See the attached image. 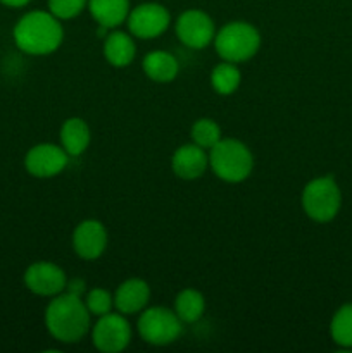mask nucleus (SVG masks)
<instances>
[{
	"mask_svg": "<svg viewBox=\"0 0 352 353\" xmlns=\"http://www.w3.org/2000/svg\"><path fill=\"white\" fill-rule=\"evenodd\" d=\"M12 40L24 54L43 57L59 50L64 41V28L50 10H31L19 17L12 30Z\"/></svg>",
	"mask_w": 352,
	"mask_h": 353,
	"instance_id": "f257e3e1",
	"label": "nucleus"
},
{
	"mask_svg": "<svg viewBox=\"0 0 352 353\" xmlns=\"http://www.w3.org/2000/svg\"><path fill=\"white\" fill-rule=\"evenodd\" d=\"M45 327L55 341L72 345L81 341L92 330V314L81 296L62 292L45 309Z\"/></svg>",
	"mask_w": 352,
	"mask_h": 353,
	"instance_id": "f03ea898",
	"label": "nucleus"
},
{
	"mask_svg": "<svg viewBox=\"0 0 352 353\" xmlns=\"http://www.w3.org/2000/svg\"><path fill=\"white\" fill-rule=\"evenodd\" d=\"M209 168L224 183H242L252 174L254 155L244 141L221 138L209 150Z\"/></svg>",
	"mask_w": 352,
	"mask_h": 353,
	"instance_id": "7ed1b4c3",
	"label": "nucleus"
},
{
	"mask_svg": "<svg viewBox=\"0 0 352 353\" xmlns=\"http://www.w3.org/2000/svg\"><path fill=\"white\" fill-rule=\"evenodd\" d=\"M214 48L223 61L240 64L254 57L261 48V33L245 21H231L216 31Z\"/></svg>",
	"mask_w": 352,
	"mask_h": 353,
	"instance_id": "20e7f679",
	"label": "nucleus"
},
{
	"mask_svg": "<svg viewBox=\"0 0 352 353\" xmlns=\"http://www.w3.org/2000/svg\"><path fill=\"white\" fill-rule=\"evenodd\" d=\"M300 203L306 216L314 223L324 224L333 221L342 207V192L333 176L311 179L304 186Z\"/></svg>",
	"mask_w": 352,
	"mask_h": 353,
	"instance_id": "39448f33",
	"label": "nucleus"
},
{
	"mask_svg": "<svg viewBox=\"0 0 352 353\" xmlns=\"http://www.w3.org/2000/svg\"><path fill=\"white\" fill-rule=\"evenodd\" d=\"M138 336L152 347H168L179 340L183 323L175 310L166 307H147L140 312L137 323Z\"/></svg>",
	"mask_w": 352,
	"mask_h": 353,
	"instance_id": "423d86ee",
	"label": "nucleus"
},
{
	"mask_svg": "<svg viewBox=\"0 0 352 353\" xmlns=\"http://www.w3.org/2000/svg\"><path fill=\"white\" fill-rule=\"evenodd\" d=\"M93 347L102 353H121L133 338V330L121 312H109L99 317L90 330Z\"/></svg>",
	"mask_w": 352,
	"mask_h": 353,
	"instance_id": "0eeeda50",
	"label": "nucleus"
},
{
	"mask_svg": "<svg viewBox=\"0 0 352 353\" xmlns=\"http://www.w3.org/2000/svg\"><path fill=\"white\" fill-rule=\"evenodd\" d=\"M128 31L140 40H152L161 37L171 24V14L161 3H140L128 14Z\"/></svg>",
	"mask_w": 352,
	"mask_h": 353,
	"instance_id": "6e6552de",
	"label": "nucleus"
},
{
	"mask_svg": "<svg viewBox=\"0 0 352 353\" xmlns=\"http://www.w3.org/2000/svg\"><path fill=\"white\" fill-rule=\"evenodd\" d=\"M176 37L185 47L202 50L214 41L216 26L207 12L200 9H188L179 14L176 21Z\"/></svg>",
	"mask_w": 352,
	"mask_h": 353,
	"instance_id": "1a4fd4ad",
	"label": "nucleus"
},
{
	"mask_svg": "<svg viewBox=\"0 0 352 353\" xmlns=\"http://www.w3.org/2000/svg\"><path fill=\"white\" fill-rule=\"evenodd\" d=\"M23 281L33 295L45 296V299H54L61 295L68 285V278L61 265L47 261L33 262L24 271Z\"/></svg>",
	"mask_w": 352,
	"mask_h": 353,
	"instance_id": "9d476101",
	"label": "nucleus"
},
{
	"mask_svg": "<svg viewBox=\"0 0 352 353\" xmlns=\"http://www.w3.org/2000/svg\"><path fill=\"white\" fill-rule=\"evenodd\" d=\"M68 162L69 155L66 154L61 145L55 143L33 145L24 155V168H26L28 174L40 179H48L61 174Z\"/></svg>",
	"mask_w": 352,
	"mask_h": 353,
	"instance_id": "9b49d317",
	"label": "nucleus"
},
{
	"mask_svg": "<svg viewBox=\"0 0 352 353\" xmlns=\"http://www.w3.org/2000/svg\"><path fill=\"white\" fill-rule=\"evenodd\" d=\"M72 250L83 261H97L107 248L109 234L106 226L97 219H86L72 231Z\"/></svg>",
	"mask_w": 352,
	"mask_h": 353,
	"instance_id": "f8f14e48",
	"label": "nucleus"
},
{
	"mask_svg": "<svg viewBox=\"0 0 352 353\" xmlns=\"http://www.w3.org/2000/svg\"><path fill=\"white\" fill-rule=\"evenodd\" d=\"M209 168V154L195 143H185L171 157V169L176 178L193 181L204 176Z\"/></svg>",
	"mask_w": 352,
	"mask_h": 353,
	"instance_id": "ddd939ff",
	"label": "nucleus"
},
{
	"mask_svg": "<svg viewBox=\"0 0 352 353\" xmlns=\"http://www.w3.org/2000/svg\"><path fill=\"white\" fill-rule=\"evenodd\" d=\"M114 295V309L123 316H135L147 309L150 302V286L145 279L130 278L117 286Z\"/></svg>",
	"mask_w": 352,
	"mask_h": 353,
	"instance_id": "4468645a",
	"label": "nucleus"
},
{
	"mask_svg": "<svg viewBox=\"0 0 352 353\" xmlns=\"http://www.w3.org/2000/svg\"><path fill=\"white\" fill-rule=\"evenodd\" d=\"M104 57L114 68H128L137 55V43L131 33L113 31L104 38Z\"/></svg>",
	"mask_w": 352,
	"mask_h": 353,
	"instance_id": "2eb2a0df",
	"label": "nucleus"
},
{
	"mask_svg": "<svg viewBox=\"0 0 352 353\" xmlns=\"http://www.w3.org/2000/svg\"><path fill=\"white\" fill-rule=\"evenodd\" d=\"M61 147L64 148L69 157H79L85 154L92 141V131L81 117H69L62 123L61 133Z\"/></svg>",
	"mask_w": 352,
	"mask_h": 353,
	"instance_id": "dca6fc26",
	"label": "nucleus"
},
{
	"mask_svg": "<svg viewBox=\"0 0 352 353\" xmlns=\"http://www.w3.org/2000/svg\"><path fill=\"white\" fill-rule=\"evenodd\" d=\"M88 10L99 26L114 30L126 23L130 0H88Z\"/></svg>",
	"mask_w": 352,
	"mask_h": 353,
	"instance_id": "f3484780",
	"label": "nucleus"
},
{
	"mask_svg": "<svg viewBox=\"0 0 352 353\" xmlns=\"http://www.w3.org/2000/svg\"><path fill=\"white\" fill-rule=\"evenodd\" d=\"M141 69L150 81L164 85V83L175 81L179 72V64L175 55L169 52L155 50L145 55Z\"/></svg>",
	"mask_w": 352,
	"mask_h": 353,
	"instance_id": "a211bd4d",
	"label": "nucleus"
},
{
	"mask_svg": "<svg viewBox=\"0 0 352 353\" xmlns=\"http://www.w3.org/2000/svg\"><path fill=\"white\" fill-rule=\"evenodd\" d=\"M173 310L183 324H193L202 319L204 312H206V299L199 290L185 288L176 295Z\"/></svg>",
	"mask_w": 352,
	"mask_h": 353,
	"instance_id": "6ab92c4d",
	"label": "nucleus"
},
{
	"mask_svg": "<svg viewBox=\"0 0 352 353\" xmlns=\"http://www.w3.org/2000/svg\"><path fill=\"white\" fill-rule=\"evenodd\" d=\"M242 85V72L237 64L223 61L211 71V86L217 95H233Z\"/></svg>",
	"mask_w": 352,
	"mask_h": 353,
	"instance_id": "aec40b11",
	"label": "nucleus"
},
{
	"mask_svg": "<svg viewBox=\"0 0 352 353\" xmlns=\"http://www.w3.org/2000/svg\"><path fill=\"white\" fill-rule=\"evenodd\" d=\"M330 334L335 345L340 348H352V302L342 305L333 314L330 323Z\"/></svg>",
	"mask_w": 352,
	"mask_h": 353,
	"instance_id": "412c9836",
	"label": "nucleus"
},
{
	"mask_svg": "<svg viewBox=\"0 0 352 353\" xmlns=\"http://www.w3.org/2000/svg\"><path fill=\"white\" fill-rule=\"evenodd\" d=\"M190 137H192V143L199 145L204 150H211L223 138V133L216 121H213L211 117H200L192 124Z\"/></svg>",
	"mask_w": 352,
	"mask_h": 353,
	"instance_id": "4be33fe9",
	"label": "nucleus"
},
{
	"mask_svg": "<svg viewBox=\"0 0 352 353\" xmlns=\"http://www.w3.org/2000/svg\"><path fill=\"white\" fill-rule=\"evenodd\" d=\"M83 302H85L92 317H97V319L113 312L114 309V295L107 292L106 288H93L86 292L85 296H83Z\"/></svg>",
	"mask_w": 352,
	"mask_h": 353,
	"instance_id": "5701e85b",
	"label": "nucleus"
},
{
	"mask_svg": "<svg viewBox=\"0 0 352 353\" xmlns=\"http://www.w3.org/2000/svg\"><path fill=\"white\" fill-rule=\"evenodd\" d=\"M86 6L88 0H48V10L61 21L75 19Z\"/></svg>",
	"mask_w": 352,
	"mask_h": 353,
	"instance_id": "b1692460",
	"label": "nucleus"
},
{
	"mask_svg": "<svg viewBox=\"0 0 352 353\" xmlns=\"http://www.w3.org/2000/svg\"><path fill=\"white\" fill-rule=\"evenodd\" d=\"M64 292L71 293V295H76V296H81V299H83V296H85V293H86L85 281H83V279H72V281H68Z\"/></svg>",
	"mask_w": 352,
	"mask_h": 353,
	"instance_id": "393cba45",
	"label": "nucleus"
},
{
	"mask_svg": "<svg viewBox=\"0 0 352 353\" xmlns=\"http://www.w3.org/2000/svg\"><path fill=\"white\" fill-rule=\"evenodd\" d=\"M31 0H0V3H3L6 7H12V9H19V7L28 6Z\"/></svg>",
	"mask_w": 352,
	"mask_h": 353,
	"instance_id": "a878e982",
	"label": "nucleus"
}]
</instances>
